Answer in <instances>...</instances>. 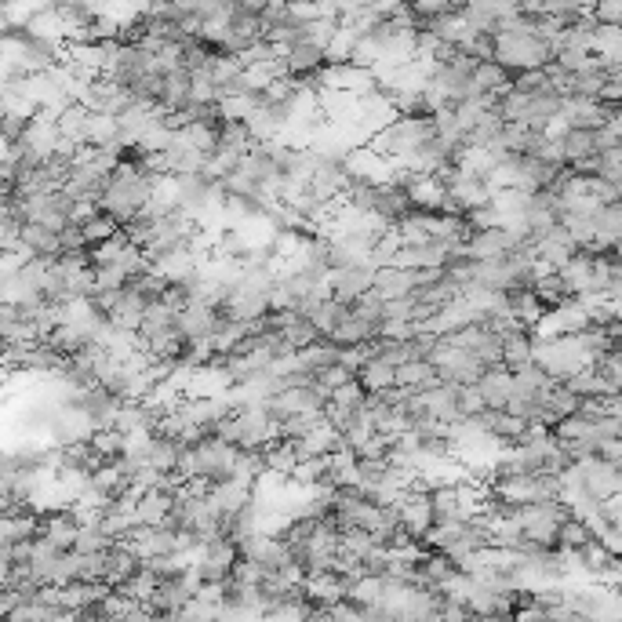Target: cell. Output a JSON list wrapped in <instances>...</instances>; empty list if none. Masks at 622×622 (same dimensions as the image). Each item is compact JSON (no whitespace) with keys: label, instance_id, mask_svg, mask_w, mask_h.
Segmentation results:
<instances>
[{"label":"cell","instance_id":"8992f818","mask_svg":"<svg viewBox=\"0 0 622 622\" xmlns=\"http://www.w3.org/2000/svg\"><path fill=\"white\" fill-rule=\"evenodd\" d=\"M211 328H215V310H211V306L186 302V310L175 313V335L182 339V346H190V342H208Z\"/></svg>","mask_w":622,"mask_h":622},{"label":"cell","instance_id":"30bf717a","mask_svg":"<svg viewBox=\"0 0 622 622\" xmlns=\"http://www.w3.org/2000/svg\"><path fill=\"white\" fill-rule=\"evenodd\" d=\"M142 568V561L135 557V550H131L128 542H113L110 550H106V557H102V582L110 586V590H117L128 575H135Z\"/></svg>","mask_w":622,"mask_h":622},{"label":"cell","instance_id":"ba28073f","mask_svg":"<svg viewBox=\"0 0 622 622\" xmlns=\"http://www.w3.org/2000/svg\"><path fill=\"white\" fill-rule=\"evenodd\" d=\"M419 404L426 408L433 422H444V426H455L459 419V386L452 382H441V386H433V390L419 393Z\"/></svg>","mask_w":622,"mask_h":622},{"label":"cell","instance_id":"603a6c76","mask_svg":"<svg viewBox=\"0 0 622 622\" xmlns=\"http://www.w3.org/2000/svg\"><path fill=\"white\" fill-rule=\"evenodd\" d=\"M346 317H350V306H342V302H335V299H324L321 306L306 317V321L313 324V332L321 335V339H328V335H332L335 328L346 321Z\"/></svg>","mask_w":622,"mask_h":622},{"label":"cell","instance_id":"ac0fdd59","mask_svg":"<svg viewBox=\"0 0 622 622\" xmlns=\"http://www.w3.org/2000/svg\"><path fill=\"white\" fill-rule=\"evenodd\" d=\"M532 350H535V335L528 332V328H517V332L502 335V368H506V372L528 368V364H532Z\"/></svg>","mask_w":622,"mask_h":622},{"label":"cell","instance_id":"52a82bcc","mask_svg":"<svg viewBox=\"0 0 622 622\" xmlns=\"http://www.w3.org/2000/svg\"><path fill=\"white\" fill-rule=\"evenodd\" d=\"M37 539L48 542L51 550L70 553L73 550V539H77V521H73V513L70 510L44 513L41 524H37Z\"/></svg>","mask_w":622,"mask_h":622},{"label":"cell","instance_id":"9a60e30c","mask_svg":"<svg viewBox=\"0 0 622 622\" xmlns=\"http://www.w3.org/2000/svg\"><path fill=\"white\" fill-rule=\"evenodd\" d=\"M281 66H284V73H288L291 81H306V77H313V73L324 66V51H317L313 44L299 41V44H291V48L281 55Z\"/></svg>","mask_w":622,"mask_h":622},{"label":"cell","instance_id":"1f68e13d","mask_svg":"<svg viewBox=\"0 0 622 622\" xmlns=\"http://www.w3.org/2000/svg\"><path fill=\"white\" fill-rule=\"evenodd\" d=\"M364 397H368V393L361 390V382L357 379H350L346 382V386H339V390L335 393H328V408H339V412H353V408H361L364 404Z\"/></svg>","mask_w":622,"mask_h":622},{"label":"cell","instance_id":"d6986e66","mask_svg":"<svg viewBox=\"0 0 622 622\" xmlns=\"http://www.w3.org/2000/svg\"><path fill=\"white\" fill-rule=\"evenodd\" d=\"M372 291L379 295L382 302H386V299H404V295H412V291H415V273L393 270V266H382V270H375Z\"/></svg>","mask_w":622,"mask_h":622},{"label":"cell","instance_id":"44dd1931","mask_svg":"<svg viewBox=\"0 0 622 622\" xmlns=\"http://www.w3.org/2000/svg\"><path fill=\"white\" fill-rule=\"evenodd\" d=\"M179 455L182 448L171 437H161V433H150V448H146V466L157 473H175V466H179Z\"/></svg>","mask_w":622,"mask_h":622},{"label":"cell","instance_id":"6da1fadb","mask_svg":"<svg viewBox=\"0 0 622 622\" xmlns=\"http://www.w3.org/2000/svg\"><path fill=\"white\" fill-rule=\"evenodd\" d=\"M502 70L510 73H528V70H542L553 62V44L539 41L532 33H499L495 37V59Z\"/></svg>","mask_w":622,"mask_h":622},{"label":"cell","instance_id":"e0dca14e","mask_svg":"<svg viewBox=\"0 0 622 622\" xmlns=\"http://www.w3.org/2000/svg\"><path fill=\"white\" fill-rule=\"evenodd\" d=\"M564 390L572 393L575 401H601V397H619V393L608 390V382H604V375L597 372V368H582V372H575L572 379L561 382Z\"/></svg>","mask_w":622,"mask_h":622},{"label":"cell","instance_id":"4316f807","mask_svg":"<svg viewBox=\"0 0 622 622\" xmlns=\"http://www.w3.org/2000/svg\"><path fill=\"white\" fill-rule=\"evenodd\" d=\"M328 612V619L332 622H382V619H390L386 612H379V608H357V604L350 601H339L332 604V608H324Z\"/></svg>","mask_w":622,"mask_h":622},{"label":"cell","instance_id":"f546056e","mask_svg":"<svg viewBox=\"0 0 622 622\" xmlns=\"http://www.w3.org/2000/svg\"><path fill=\"white\" fill-rule=\"evenodd\" d=\"M586 542H593V535H590V528L582 521H575V517H568V521L557 528V550H568V553H575V550H582Z\"/></svg>","mask_w":622,"mask_h":622},{"label":"cell","instance_id":"7a4b0ae2","mask_svg":"<svg viewBox=\"0 0 622 622\" xmlns=\"http://www.w3.org/2000/svg\"><path fill=\"white\" fill-rule=\"evenodd\" d=\"M532 364L542 368L553 382H564L572 379L575 372H582V368H590V357L579 350L575 339H546V342H535Z\"/></svg>","mask_w":622,"mask_h":622},{"label":"cell","instance_id":"d590c367","mask_svg":"<svg viewBox=\"0 0 622 622\" xmlns=\"http://www.w3.org/2000/svg\"><path fill=\"white\" fill-rule=\"evenodd\" d=\"M306 622H332V619H328V612H324V608H313V612L306 615Z\"/></svg>","mask_w":622,"mask_h":622},{"label":"cell","instance_id":"ffe728a7","mask_svg":"<svg viewBox=\"0 0 622 622\" xmlns=\"http://www.w3.org/2000/svg\"><path fill=\"white\" fill-rule=\"evenodd\" d=\"M393 386H404V390H412V393H426V390H433V386H441V375L433 372L426 361H408L393 372Z\"/></svg>","mask_w":622,"mask_h":622},{"label":"cell","instance_id":"2e32d148","mask_svg":"<svg viewBox=\"0 0 622 622\" xmlns=\"http://www.w3.org/2000/svg\"><path fill=\"white\" fill-rule=\"evenodd\" d=\"M561 281L568 288L572 299H582V295H597V284H593V259L590 255H582L575 251L572 259L561 266Z\"/></svg>","mask_w":622,"mask_h":622},{"label":"cell","instance_id":"9c48e42d","mask_svg":"<svg viewBox=\"0 0 622 622\" xmlns=\"http://www.w3.org/2000/svg\"><path fill=\"white\" fill-rule=\"evenodd\" d=\"M37 524H41V517L33 510H26V506H19V510H8L0 513V546H22V542H33L37 539Z\"/></svg>","mask_w":622,"mask_h":622},{"label":"cell","instance_id":"5bb4252c","mask_svg":"<svg viewBox=\"0 0 622 622\" xmlns=\"http://www.w3.org/2000/svg\"><path fill=\"white\" fill-rule=\"evenodd\" d=\"M208 502L219 510V517H230V513L244 510V506L251 502V484L237 481V477L219 481V484H208Z\"/></svg>","mask_w":622,"mask_h":622},{"label":"cell","instance_id":"5b68a950","mask_svg":"<svg viewBox=\"0 0 622 622\" xmlns=\"http://www.w3.org/2000/svg\"><path fill=\"white\" fill-rule=\"evenodd\" d=\"M579 473H582V492H590L597 502L622 495L619 466H608V462H601V459H579Z\"/></svg>","mask_w":622,"mask_h":622},{"label":"cell","instance_id":"83f0119b","mask_svg":"<svg viewBox=\"0 0 622 622\" xmlns=\"http://www.w3.org/2000/svg\"><path fill=\"white\" fill-rule=\"evenodd\" d=\"M88 444L102 462H117L124 455V437L117 430H95L88 437Z\"/></svg>","mask_w":622,"mask_h":622},{"label":"cell","instance_id":"e575fe53","mask_svg":"<svg viewBox=\"0 0 622 622\" xmlns=\"http://www.w3.org/2000/svg\"><path fill=\"white\" fill-rule=\"evenodd\" d=\"M484 412V401L477 386H459V419H477Z\"/></svg>","mask_w":622,"mask_h":622},{"label":"cell","instance_id":"7c38bea8","mask_svg":"<svg viewBox=\"0 0 622 622\" xmlns=\"http://www.w3.org/2000/svg\"><path fill=\"white\" fill-rule=\"evenodd\" d=\"M171 506H175V492H161V488H146L135 495V521L139 528H157L168 521Z\"/></svg>","mask_w":622,"mask_h":622},{"label":"cell","instance_id":"4dcf8cb0","mask_svg":"<svg viewBox=\"0 0 622 622\" xmlns=\"http://www.w3.org/2000/svg\"><path fill=\"white\" fill-rule=\"evenodd\" d=\"M117 233H121V226H117L110 215H102V211L95 215V219H88L81 226V237H84V244H88V248H95V244H106L110 237H117Z\"/></svg>","mask_w":622,"mask_h":622},{"label":"cell","instance_id":"836d02e7","mask_svg":"<svg viewBox=\"0 0 622 622\" xmlns=\"http://www.w3.org/2000/svg\"><path fill=\"white\" fill-rule=\"evenodd\" d=\"M593 26H622V0H601V4H593L586 8Z\"/></svg>","mask_w":622,"mask_h":622},{"label":"cell","instance_id":"277c9868","mask_svg":"<svg viewBox=\"0 0 622 622\" xmlns=\"http://www.w3.org/2000/svg\"><path fill=\"white\" fill-rule=\"evenodd\" d=\"M197 590H201L197 572H186V575H179V579H161L146 608H150V612H179L182 604L197 597Z\"/></svg>","mask_w":622,"mask_h":622},{"label":"cell","instance_id":"3957f363","mask_svg":"<svg viewBox=\"0 0 622 622\" xmlns=\"http://www.w3.org/2000/svg\"><path fill=\"white\" fill-rule=\"evenodd\" d=\"M375 284V266L372 262H353V266H346V270H332L328 273V281H324V288H328V295H332L335 302H342V306H353V302L361 299V295H368Z\"/></svg>","mask_w":622,"mask_h":622},{"label":"cell","instance_id":"f1b7e54d","mask_svg":"<svg viewBox=\"0 0 622 622\" xmlns=\"http://www.w3.org/2000/svg\"><path fill=\"white\" fill-rule=\"evenodd\" d=\"M113 542L102 535L99 524H84L77 528V539H73V553H81V557H91V553H106Z\"/></svg>","mask_w":622,"mask_h":622},{"label":"cell","instance_id":"4fadbf2b","mask_svg":"<svg viewBox=\"0 0 622 622\" xmlns=\"http://www.w3.org/2000/svg\"><path fill=\"white\" fill-rule=\"evenodd\" d=\"M477 393H481V401L488 412H502L513 397V375L506 368H488V372L477 379Z\"/></svg>","mask_w":622,"mask_h":622},{"label":"cell","instance_id":"d4e9b609","mask_svg":"<svg viewBox=\"0 0 622 622\" xmlns=\"http://www.w3.org/2000/svg\"><path fill=\"white\" fill-rule=\"evenodd\" d=\"M393 372H397V368L382 364L379 357H368V361H364V368L357 372V382H361L364 393H382V390H390V386H393Z\"/></svg>","mask_w":622,"mask_h":622},{"label":"cell","instance_id":"cb8c5ba5","mask_svg":"<svg viewBox=\"0 0 622 622\" xmlns=\"http://www.w3.org/2000/svg\"><path fill=\"white\" fill-rule=\"evenodd\" d=\"M157 582H161V579H157V575H153L150 568L142 564L139 572L128 575V579H124L113 593H121V597H128V601H135V604H150L153 590H157Z\"/></svg>","mask_w":622,"mask_h":622},{"label":"cell","instance_id":"d6a6232c","mask_svg":"<svg viewBox=\"0 0 622 622\" xmlns=\"http://www.w3.org/2000/svg\"><path fill=\"white\" fill-rule=\"evenodd\" d=\"M179 619L182 622H219L222 612H219V604H211V601H201V597H193V601H186L179 608Z\"/></svg>","mask_w":622,"mask_h":622},{"label":"cell","instance_id":"484cf974","mask_svg":"<svg viewBox=\"0 0 622 622\" xmlns=\"http://www.w3.org/2000/svg\"><path fill=\"white\" fill-rule=\"evenodd\" d=\"M557 146H561V157L564 164H575V161H586V157H593V139L590 131H564L561 139H557Z\"/></svg>","mask_w":622,"mask_h":622},{"label":"cell","instance_id":"8fae6325","mask_svg":"<svg viewBox=\"0 0 622 622\" xmlns=\"http://www.w3.org/2000/svg\"><path fill=\"white\" fill-rule=\"evenodd\" d=\"M444 262H448V255L437 244H408V248H401L393 255L390 266L393 270L419 273V270H444Z\"/></svg>","mask_w":622,"mask_h":622},{"label":"cell","instance_id":"7402d4cb","mask_svg":"<svg viewBox=\"0 0 622 622\" xmlns=\"http://www.w3.org/2000/svg\"><path fill=\"white\" fill-rule=\"evenodd\" d=\"M532 295L535 302H539L542 310H561L564 302H572V295H568V288H564L561 273H546V277H535L532 281Z\"/></svg>","mask_w":622,"mask_h":622}]
</instances>
